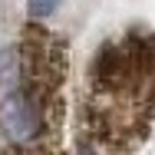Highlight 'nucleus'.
Here are the masks:
<instances>
[{
	"instance_id": "nucleus-1",
	"label": "nucleus",
	"mask_w": 155,
	"mask_h": 155,
	"mask_svg": "<svg viewBox=\"0 0 155 155\" xmlns=\"http://www.w3.org/2000/svg\"><path fill=\"white\" fill-rule=\"evenodd\" d=\"M69 43L43 20L0 46V155H63Z\"/></svg>"
},
{
	"instance_id": "nucleus-2",
	"label": "nucleus",
	"mask_w": 155,
	"mask_h": 155,
	"mask_svg": "<svg viewBox=\"0 0 155 155\" xmlns=\"http://www.w3.org/2000/svg\"><path fill=\"white\" fill-rule=\"evenodd\" d=\"M79 119L99 152L129 155L149 139L155 119V33L125 30L93 53Z\"/></svg>"
},
{
	"instance_id": "nucleus-3",
	"label": "nucleus",
	"mask_w": 155,
	"mask_h": 155,
	"mask_svg": "<svg viewBox=\"0 0 155 155\" xmlns=\"http://www.w3.org/2000/svg\"><path fill=\"white\" fill-rule=\"evenodd\" d=\"M63 7V0H27V17L30 20H50Z\"/></svg>"
}]
</instances>
